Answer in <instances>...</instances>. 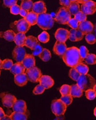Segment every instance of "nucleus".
Masks as SVG:
<instances>
[{"instance_id": "6ab92c4d", "label": "nucleus", "mask_w": 96, "mask_h": 120, "mask_svg": "<svg viewBox=\"0 0 96 120\" xmlns=\"http://www.w3.org/2000/svg\"><path fill=\"white\" fill-rule=\"evenodd\" d=\"M25 68L22 62H17L13 64L12 68L10 69V71L13 75H16L22 73H24Z\"/></svg>"}, {"instance_id": "5fc2aeb1", "label": "nucleus", "mask_w": 96, "mask_h": 120, "mask_svg": "<svg viewBox=\"0 0 96 120\" xmlns=\"http://www.w3.org/2000/svg\"><path fill=\"white\" fill-rule=\"evenodd\" d=\"M94 115L96 117V107L94 109Z\"/></svg>"}, {"instance_id": "4468645a", "label": "nucleus", "mask_w": 96, "mask_h": 120, "mask_svg": "<svg viewBox=\"0 0 96 120\" xmlns=\"http://www.w3.org/2000/svg\"><path fill=\"white\" fill-rule=\"evenodd\" d=\"M39 82L45 89L51 88L54 84V81L52 77L47 75H41Z\"/></svg>"}, {"instance_id": "bf43d9fd", "label": "nucleus", "mask_w": 96, "mask_h": 120, "mask_svg": "<svg viewBox=\"0 0 96 120\" xmlns=\"http://www.w3.org/2000/svg\"><path fill=\"white\" fill-rule=\"evenodd\" d=\"M71 1V2H73V1H76V0H70Z\"/></svg>"}, {"instance_id": "c85d7f7f", "label": "nucleus", "mask_w": 96, "mask_h": 120, "mask_svg": "<svg viewBox=\"0 0 96 120\" xmlns=\"http://www.w3.org/2000/svg\"><path fill=\"white\" fill-rule=\"evenodd\" d=\"M33 3L32 0H22L20 4L21 8L26 10L28 12L32 10Z\"/></svg>"}, {"instance_id": "ea45409f", "label": "nucleus", "mask_w": 96, "mask_h": 120, "mask_svg": "<svg viewBox=\"0 0 96 120\" xmlns=\"http://www.w3.org/2000/svg\"><path fill=\"white\" fill-rule=\"evenodd\" d=\"M79 53L81 58L84 61L85 58L88 55V50L87 48L84 46H81L79 48Z\"/></svg>"}, {"instance_id": "6e6552de", "label": "nucleus", "mask_w": 96, "mask_h": 120, "mask_svg": "<svg viewBox=\"0 0 96 120\" xmlns=\"http://www.w3.org/2000/svg\"><path fill=\"white\" fill-rule=\"evenodd\" d=\"M80 10L86 15L93 14L96 11V2L92 0H88L82 4Z\"/></svg>"}, {"instance_id": "c9c22d12", "label": "nucleus", "mask_w": 96, "mask_h": 120, "mask_svg": "<svg viewBox=\"0 0 96 120\" xmlns=\"http://www.w3.org/2000/svg\"><path fill=\"white\" fill-rule=\"evenodd\" d=\"M60 99L67 106H68L71 104L73 100L72 97L70 94L62 96L60 97Z\"/></svg>"}, {"instance_id": "4d7b16f0", "label": "nucleus", "mask_w": 96, "mask_h": 120, "mask_svg": "<svg viewBox=\"0 0 96 120\" xmlns=\"http://www.w3.org/2000/svg\"><path fill=\"white\" fill-rule=\"evenodd\" d=\"M2 61L0 59V69H1V64H2Z\"/></svg>"}, {"instance_id": "a878e982", "label": "nucleus", "mask_w": 96, "mask_h": 120, "mask_svg": "<svg viewBox=\"0 0 96 120\" xmlns=\"http://www.w3.org/2000/svg\"><path fill=\"white\" fill-rule=\"evenodd\" d=\"M12 120H26L28 119V116L26 112H13L10 115Z\"/></svg>"}, {"instance_id": "c03bdc74", "label": "nucleus", "mask_w": 96, "mask_h": 120, "mask_svg": "<svg viewBox=\"0 0 96 120\" xmlns=\"http://www.w3.org/2000/svg\"><path fill=\"white\" fill-rule=\"evenodd\" d=\"M18 0H3L4 6L6 7L10 8L12 6L17 4Z\"/></svg>"}, {"instance_id": "79ce46f5", "label": "nucleus", "mask_w": 96, "mask_h": 120, "mask_svg": "<svg viewBox=\"0 0 96 120\" xmlns=\"http://www.w3.org/2000/svg\"><path fill=\"white\" fill-rule=\"evenodd\" d=\"M45 90V89L42 86H41L40 84H38L34 88L32 93L35 95L41 94L44 93Z\"/></svg>"}, {"instance_id": "39448f33", "label": "nucleus", "mask_w": 96, "mask_h": 120, "mask_svg": "<svg viewBox=\"0 0 96 120\" xmlns=\"http://www.w3.org/2000/svg\"><path fill=\"white\" fill-rule=\"evenodd\" d=\"M71 18V15L68 10V8L60 7L54 18L55 21L60 24H67L68 21Z\"/></svg>"}, {"instance_id": "de8ad7c7", "label": "nucleus", "mask_w": 96, "mask_h": 120, "mask_svg": "<svg viewBox=\"0 0 96 120\" xmlns=\"http://www.w3.org/2000/svg\"><path fill=\"white\" fill-rule=\"evenodd\" d=\"M71 1L70 0H59L60 4L66 8H68L71 3Z\"/></svg>"}, {"instance_id": "58836bf2", "label": "nucleus", "mask_w": 96, "mask_h": 120, "mask_svg": "<svg viewBox=\"0 0 96 120\" xmlns=\"http://www.w3.org/2000/svg\"><path fill=\"white\" fill-rule=\"evenodd\" d=\"M43 48L38 42L35 46L34 49L32 50V55L33 56H39L41 52H42Z\"/></svg>"}, {"instance_id": "2f4dec72", "label": "nucleus", "mask_w": 96, "mask_h": 120, "mask_svg": "<svg viewBox=\"0 0 96 120\" xmlns=\"http://www.w3.org/2000/svg\"><path fill=\"white\" fill-rule=\"evenodd\" d=\"M13 64V62L11 60L5 59L2 62L1 69L5 70H10Z\"/></svg>"}, {"instance_id": "a18cd8bd", "label": "nucleus", "mask_w": 96, "mask_h": 120, "mask_svg": "<svg viewBox=\"0 0 96 120\" xmlns=\"http://www.w3.org/2000/svg\"><path fill=\"white\" fill-rule=\"evenodd\" d=\"M75 35V37H76V40L77 41L82 40L84 38V34L78 29H76Z\"/></svg>"}, {"instance_id": "603ef678", "label": "nucleus", "mask_w": 96, "mask_h": 120, "mask_svg": "<svg viewBox=\"0 0 96 120\" xmlns=\"http://www.w3.org/2000/svg\"><path fill=\"white\" fill-rule=\"evenodd\" d=\"M88 0H76V1L79 3V4H83L85 2H86V1H88Z\"/></svg>"}, {"instance_id": "f03ea898", "label": "nucleus", "mask_w": 96, "mask_h": 120, "mask_svg": "<svg viewBox=\"0 0 96 120\" xmlns=\"http://www.w3.org/2000/svg\"><path fill=\"white\" fill-rule=\"evenodd\" d=\"M77 85L83 92L92 89L96 84V80L89 74L81 75L76 81Z\"/></svg>"}, {"instance_id": "20e7f679", "label": "nucleus", "mask_w": 96, "mask_h": 120, "mask_svg": "<svg viewBox=\"0 0 96 120\" xmlns=\"http://www.w3.org/2000/svg\"><path fill=\"white\" fill-rule=\"evenodd\" d=\"M10 27L15 32H22L25 34L29 30L31 25L24 18L12 23Z\"/></svg>"}, {"instance_id": "49530a36", "label": "nucleus", "mask_w": 96, "mask_h": 120, "mask_svg": "<svg viewBox=\"0 0 96 120\" xmlns=\"http://www.w3.org/2000/svg\"><path fill=\"white\" fill-rule=\"evenodd\" d=\"M75 31L76 29H72L69 31V36L68 39L69 40L72 42H76V37H75Z\"/></svg>"}, {"instance_id": "0eeeda50", "label": "nucleus", "mask_w": 96, "mask_h": 120, "mask_svg": "<svg viewBox=\"0 0 96 120\" xmlns=\"http://www.w3.org/2000/svg\"><path fill=\"white\" fill-rule=\"evenodd\" d=\"M25 74L28 78V80L33 83L39 82L40 78L42 75L40 70L35 66L27 69Z\"/></svg>"}, {"instance_id": "a19ab883", "label": "nucleus", "mask_w": 96, "mask_h": 120, "mask_svg": "<svg viewBox=\"0 0 96 120\" xmlns=\"http://www.w3.org/2000/svg\"><path fill=\"white\" fill-rule=\"evenodd\" d=\"M79 24V22L74 18H71L68 21L67 24L72 29H77L78 28Z\"/></svg>"}, {"instance_id": "864d4df0", "label": "nucleus", "mask_w": 96, "mask_h": 120, "mask_svg": "<svg viewBox=\"0 0 96 120\" xmlns=\"http://www.w3.org/2000/svg\"><path fill=\"white\" fill-rule=\"evenodd\" d=\"M92 32H93V34H94V35L96 37V29H93V31H92Z\"/></svg>"}, {"instance_id": "423d86ee", "label": "nucleus", "mask_w": 96, "mask_h": 120, "mask_svg": "<svg viewBox=\"0 0 96 120\" xmlns=\"http://www.w3.org/2000/svg\"><path fill=\"white\" fill-rule=\"evenodd\" d=\"M67 105L60 99L53 100L51 103L52 112L55 116H59L63 115L67 109Z\"/></svg>"}, {"instance_id": "7c9ffc66", "label": "nucleus", "mask_w": 96, "mask_h": 120, "mask_svg": "<svg viewBox=\"0 0 96 120\" xmlns=\"http://www.w3.org/2000/svg\"><path fill=\"white\" fill-rule=\"evenodd\" d=\"M50 36L48 32L44 31L38 36V40L39 41L44 44L48 43L49 40Z\"/></svg>"}, {"instance_id": "5701e85b", "label": "nucleus", "mask_w": 96, "mask_h": 120, "mask_svg": "<svg viewBox=\"0 0 96 120\" xmlns=\"http://www.w3.org/2000/svg\"><path fill=\"white\" fill-rule=\"evenodd\" d=\"M16 34L12 30H8L4 32H0V37L4 38L8 42H12L14 41Z\"/></svg>"}, {"instance_id": "72a5a7b5", "label": "nucleus", "mask_w": 96, "mask_h": 120, "mask_svg": "<svg viewBox=\"0 0 96 120\" xmlns=\"http://www.w3.org/2000/svg\"><path fill=\"white\" fill-rule=\"evenodd\" d=\"M71 86L67 85L64 84L60 88V92L62 96L70 94Z\"/></svg>"}, {"instance_id": "4c0bfd02", "label": "nucleus", "mask_w": 96, "mask_h": 120, "mask_svg": "<svg viewBox=\"0 0 96 120\" xmlns=\"http://www.w3.org/2000/svg\"><path fill=\"white\" fill-rule=\"evenodd\" d=\"M85 40L88 44H94L96 42V37L92 33L88 34L87 35H86Z\"/></svg>"}, {"instance_id": "1a4fd4ad", "label": "nucleus", "mask_w": 96, "mask_h": 120, "mask_svg": "<svg viewBox=\"0 0 96 120\" xmlns=\"http://www.w3.org/2000/svg\"><path fill=\"white\" fill-rule=\"evenodd\" d=\"M0 98L3 106L8 108H12L13 105L15 103L16 98L11 94L2 93L0 94Z\"/></svg>"}, {"instance_id": "7ed1b4c3", "label": "nucleus", "mask_w": 96, "mask_h": 120, "mask_svg": "<svg viewBox=\"0 0 96 120\" xmlns=\"http://www.w3.org/2000/svg\"><path fill=\"white\" fill-rule=\"evenodd\" d=\"M54 22V19L48 13H44L38 15L37 24L42 30H47L51 29Z\"/></svg>"}, {"instance_id": "bb28decb", "label": "nucleus", "mask_w": 96, "mask_h": 120, "mask_svg": "<svg viewBox=\"0 0 96 120\" xmlns=\"http://www.w3.org/2000/svg\"><path fill=\"white\" fill-rule=\"evenodd\" d=\"M38 57L44 62H48L51 58V53L49 50L46 48H43L42 52Z\"/></svg>"}, {"instance_id": "dca6fc26", "label": "nucleus", "mask_w": 96, "mask_h": 120, "mask_svg": "<svg viewBox=\"0 0 96 120\" xmlns=\"http://www.w3.org/2000/svg\"><path fill=\"white\" fill-rule=\"evenodd\" d=\"M32 11L38 15L46 13L47 8L45 3L42 0H39L33 3Z\"/></svg>"}, {"instance_id": "9d476101", "label": "nucleus", "mask_w": 96, "mask_h": 120, "mask_svg": "<svg viewBox=\"0 0 96 120\" xmlns=\"http://www.w3.org/2000/svg\"><path fill=\"white\" fill-rule=\"evenodd\" d=\"M26 54L25 48L23 47L16 46L14 48L12 55L13 59L17 62H21Z\"/></svg>"}, {"instance_id": "680f3d73", "label": "nucleus", "mask_w": 96, "mask_h": 120, "mask_svg": "<svg viewBox=\"0 0 96 120\" xmlns=\"http://www.w3.org/2000/svg\"></svg>"}, {"instance_id": "37998d69", "label": "nucleus", "mask_w": 96, "mask_h": 120, "mask_svg": "<svg viewBox=\"0 0 96 120\" xmlns=\"http://www.w3.org/2000/svg\"><path fill=\"white\" fill-rule=\"evenodd\" d=\"M21 8L20 6L19 5L15 4L10 8V12L12 14L17 15L19 14Z\"/></svg>"}, {"instance_id": "8fccbe9b", "label": "nucleus", "mask_w": 96, "mask_h": 120, "mask_svg": "<svg viewBox=\"0 0 96 120\" xmlns=\"http://www.w3.org/2000/svg\"><path fill=\"white\" fill-rule=\"evenodd\" d=\"M4 115H5V114L4 112L3 109L0 107V120L1 119L2 117H3Z\"/></svg>"}, {"instance_id": "6e6d98bb", "label": "nucleus", "mask_w": 96, "mask_h": 120, "mask_svg": "<svg viewBox=\"0 0 96 120\" xmlns=\"http://www.w3.org/2000/svg\"><path fill=\"white\" fill-rule=\"evenodd\" d=\"M93 90H94V91L96 92V84H95V85L94 86L93 88Z\"/></svg>"}, {"instance_id": "13d9d810", "label": "nucleus", "mask_w": 96, "mask_h": 120, "mask_svg": "<svg viewBox=\"0 0 96 120\" xmlns=\"http://www.w3.org/2000/svg\"><path fill=\"white\" fill-rule=\"evenodd\" d=\"M94 28L96 29V23H95V24L94 25Z\"/></svg>"}, {"instance_id": "4be33fe9", "label": "nucleus", "mask_w": 96, "mask_h": 120, "mask_svg": "<svg viewBox=\"0 0 96 120\" xmlns=\"http://www.w3.org/2000/svg\"><path fill=\"white\" fill-rule=\"evenodd\" d=\"M38 16V14L32 11H30L24 18L31 26H33L37 24Z\"/></svg>"}, {"instance_id": "473e14b6", "label": "nucleus", "mask_w": 96, "mask_h": 120, "mask_svg": "<svg viewBox=\"0 0 96 120\" xmlns=\"http://www.w3.org/2000/svg\"><path fill=\"white\" fill-rule=\"evenodd\" d=\"M80 75L76 70L75 68H72L69 71L68 76L74 81H76Z\"/></svg>"}, {"instance_id": "aec40b11", "label": "nucleus", "mask_w": 96, "mask_h": 120, "mask_svg": "<svg viewBox=\"0 0 96 120\" xmlns=\"http://www.w3.org/2000/svg\"><path fill=\"white\" fill-rule=\"evenodd\" d=\"M26 39V36L25 33L22 32L17 33L15 37L14 42L16 46L24 47Z\"/></svg>"}, {"instance_id": "a211bd4d", "label": "nucleus", "mask_w": 96, "mask_h": 120, "mask_svg": "<svg viewBox=\"0 0 96 120\" xmlns=\"http://www.w3.org/2000/svg\"><path fill=\"white\" fill-rule=\"evenodd\" d=\"M14 82L19 86H25L28 82V79L25 73H22L14 75Z\"/></svg>"}, {"instance_id": "f8f14e48", "label": "nucleus", "mask_w": 96, "mask_h": 120, "mask_svg": "<svg viewBox=\"0 0 96 120\" xmlns=\"http://www.w3.org/2000/svg\"><path fill=\"white\" fill-rule=\"evenodd\" d=\"M69 31L67 29L59 28L57 29L55 33V38L56 41L61 42H65L68 39Z\"/></svg>"}, {"instance_id": "09e8293b", "label": "nucleus", "mask_w": 96, "mask_h": 120, "mask_svg": "<svg viewBox=\"0 0 96 120\" xmlns=\"http://www.w3.org/2000/svg\"><path fill=\"white\" fill-rule=\"evenodd\" d=\"M29 12H28V11H27L25 9H24L23 8H21L20 10V15L21 16H22L23 17H24V18L27 16L28 13Z\"/></svg>"}, {"instance_id": "b1692460", "label": "nucleus", "mask_w": 96, "mask_h": 120, "mask_svg": "<svg viewBox=\"0 0 96 120\" xmlns=\"http://www.w3.org/2000/svg\"><path fill=\"white\" fill-rule=\"evenodd\" d=\"M83 91L76 84L71 86L70 95L73 98H80L83 95Z\"/></svg>"}, {"instance_id": "f704fd0d", "label": "nucleus", "mask_w": 96, "mask_h": 120, "mask_svg": "<svg viewBox=\"0 0 96 120\" xmlns=\"http://www.w3.org/2000/svg\"><path fill=\"white\" fill-rule=\"evenodd\" d=\"M74 18L80 23L86 20L87 15L81 11H79L74 15Z\"/></svg>"}, {"instance_id": "2eb2a0df", "label": "nucleus", "mask_w": 96, "mask_h": 120, "mask_svg": "<svg viewBox=\"0 0 96 120\" xmlns=\"http://www.w3.org/2000/svg\"><path fill=\"white\" fill-rule=\"evenodd\" d=\"M13 112L25 113L27 111V105L23 100H16L12 106Z\"/></svg>"}, {"instance_id": "c756f323", "label": "nucleus", "mask_w": 96, "mask_h": 120, "mask_svg": "<svg viewBox=\"0 0 96 120\" xmlns=\"http://www.w3.org/2000/svg\"><path fill=\"white\" fill-rule=\"evenodd\" d=\"M84 61L87 64L89 65H94L96 64V56L94 54H88L85 58Z\"/></svg>"}, {"instance_id": "3c124183", "label": "nucleus", "mask_w": 96, "mask_h": 120, "mask_svg": "<svg viewBox=\"0 0 96 120\" xmlns=\"http://www.w3.org/2000/svg\"><path fill=\"white\" fill-rule=\"evenodd\" d=\"M0 120H11V118L10 117V116H8V115H4V116L1 118V119Z\"/></svg>"}, {"instance_id": "393cba45", "label": "nucleus", "mask_w": 96, "mask_h": 120, "mask_svg": "<svg viewBox=\"0 0 96 120\" xmlns=\"http://www.w3.org/2000/svg\"><path fill=\"white\" fill-rule=\"evenodd\" d=\"M68 8L71 15L74 16L80 11L79 3H78L76 1L71 2Z\"/></svg>"}, {"instance_id": "cd10ccee", "label": "nucleus", "mask_w": 96, "mask_h": 120, "mask_svg": "<svg viewBox=\"0 0 96 120\" xmlns=\"http://www.w3.org/2000/svg\"><path fill=\"white\" fill-rule=\"evenodd\" d=\"M76 70L80 75H85L88 74L89 68L86 64L80 63L75 67Z\"/></svg>"}, {"instance_id": "f3484780", "label": "nucleus", "mask_w": 96, "mask_h": 120, "mask_svg": "<svg viewBox=\"0 0 96 120\" xmlns=\"http://www.w3.org/2000/svg\"><path fill=\"white\" fill-rule=\"evenodd\" d=\"M34 56L30 54H26L23 60L21 62L25 69H28L35 66V59Z\"/></svg>"}, {"instance_id": "412c9836", "label": "nucleus", "mask_w": 96, "mask_h": 120, "mask_svg": "<svg viewBox=\"0 0 96 120\" xmlns=\"http://www.w3.org/2000/svg\"><path fill=\"white\" fill-rule=\"evenodd\" d=\"M38 43V40L36 37L32 36H29L26 37L25 46L33 50Z\"/></svg>"}, {"instance_id": "e433bc0d", "label": "nucleus", "mask_w": 96, "mask_h": 120, "mask_svg": "<svg viewBox=\"0 0 96 120\" xmlns=\"http://www.w3.org/2000/svg\"><path fill=\"white\" fill-rule=\"evenodd\" d=\"M85 95L88 100H94L96 97V92L92 89H89L85 91Z\"/></svg>"}, {"instance_id": "f257e3e1", "label": "nucleus", "mask_w": 96, "mask_h": 120, "mask_svg": "<svg viewBox=\"0 0 96 120\" xmlns=\"http://www.w3.org/2000/svg\"><path fill=\"white\" fill-rule=\"evenodd\" d=\"M62 57L64 63L70 68H75L83 61L80 56L79 49L76 47L67 48Z\"/></svg>"}, {"instance_id": "052dcab7", "label": "nucleus", "mask_w": 96, "mask_h": 120, "mask_svg": "<svg viewBox=\"0 0 96 120\" xmlns=\"http://www.w3.org/2000/svg\"><path fill=\"white\" fill-rule=\"evenodd\" d=\"M21 0V1H22V0Z\"/></svg>"}, {"instance_id": "ddd939ff", "label": "nucleus", "mask_w": 96, "mask_h": 120, "mask_svg": "<svg viewBox=\"0 0 96 120\" xmlns=\"http://www.w3.org/2000/svg\"><path fill=\"white\" fill-rule=\"evenodd\" d=\"M67 49L65 42L56 41L53 46V51L56 55L62 56Z\"/></svg>"}, {"instance_id": "9b49d317", "label": "nucleus", "mask_w": 96, "mask_h": 120, "mask_svg": "<svg viewBox=\"0 0 96 120\" xmlns=\"http://www.w3.org/2000/svg\"><path fill=\"white\" fill-rule=\"evenodd\" d=\"M78 29L84 35H86L92 32L94 25L91 22L86 20L79 23Z\"/></svg>"}]
</instances>
